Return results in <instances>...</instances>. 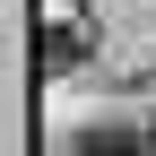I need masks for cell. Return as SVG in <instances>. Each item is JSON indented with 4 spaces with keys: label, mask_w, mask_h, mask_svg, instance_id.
Returning <instances> with one entry per match:
<instances>
[{
    "label": "cell",
    "mask_w": 156,
    "mask_h": 156,
    "mask_svg": "<svg viewBox=\"0 0 156 156\" xmlns=\"http://www.w3.org/2000/svg\"><path fill=\"white\" fill-rule=\"evenodd\" d=\"M78 156H156L139 130H87V139H78Z\"/></svg>",
    "instance_id": "cell-1"
},
{
    "label": "cell",
    "mask_w": 156,
    "mask_h": 156,
    "mask_svg": "<svg viewBox=\"0 0 156 156\" xmlns=\"http://www.w3.org/2000/svg\"><path fill=\"white\" fill-rule=\"evenodd\" d=\"M147 147H156V139H147Z\"/></svg>",
    "instance_id": "cell-2"
}]
</instances>
